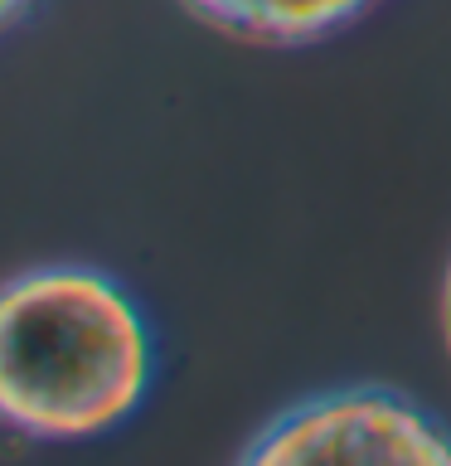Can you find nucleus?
<instances>
[{
	"instance_id": "f257e3e1",
	"label": "nucleus",
	"mask_w": 451,
	"mask_h": 466,
	"mask_svg": "<svg viewBox=\"0 0 451 466\" xmlns=\"http://www.w3.org/2000/svg\"><path fill=\"white\" fill-rule=\"evenodd\" d=\"M155 350L116 277L29 268L0 297V413L35 442L102 437L141 408Z\"/></svg>"
},
{
	"instance_id": "f03ea898",
	"label": "nucleus",
	"mask_w": 451,
	"mask_h": 466,
	"mask_svg": "<svg viewBox=\"0 0 451 466\" xmlns=\"http://www.w3.org/2000/svg\"><path fill=\"white\" fill-rule=\"evenodd\" d=\"M238 457L247 466L282 461H427L451 466V432L398 393L340 389L291 403L262 422Z\"/></svg>"
},
{
	"instance_id": "7ed1b4c3",
	"label": "nucleus",
	"mask_w": 451,
	"mask_h": 466,
	"mask_svg": "<svg viewBox=\"0 0 451 466\" xmlns=\"http://www.w3.org/2000/svg\"><path fill=\"white\" fill-rule=\"evenodd\" d=\"M199 25L253 44H316L378 0H180Z\"/></svg>"
},
{
	"instance_id": "20e7f679",
	"label": "nucleus",
	"mask_w": 451,
	"mask_h": 466,
	"mask_svg": "<svg viewBox=\"0 0 451 466\" xmlns=\"http://www.w3.org/2000/svg\"><path fill=\"white\" fill-rule=\"evenodd\" d=\"M442 330H446V350H451V268H446V282H442Z\"/></svg>"
},
{
	"instance_id": "39448f33",
	"label": "nucleus",
	"mask_w": 451,
	"mask_h": 466,
	"mask_svg": "<svg viewBox=\"0 0 451 466\" xmlns=\"http://www.w3.org/2000/svg\"><path fill=\"white\" fill-rule=\"evenodd\" d=\"M29 5V0H0V15H5V25H15L20 20V10Z\"/></svg>"
}]
</instances>
